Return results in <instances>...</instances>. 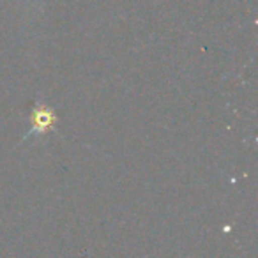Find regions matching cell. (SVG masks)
<instances>
[{
    "label": "cell",
    "mask_w": 258,
    "mask_h": 258,
    "mask_svg": "<svg viewBox=\"0 0 258 258\" xmlns=\"http://www.w3.org/2000/svg\"><path fill=\"white\" fill-rule=\"evenodd\" d=\"M57 129V115L51 106L46 103L37 101L34 106L32 113H30V129L29 133L23 137V142H27L30 137H43V135L50 133Z\"/></svg>",
    "instance_id": "cell-1"
}]
</instances>
